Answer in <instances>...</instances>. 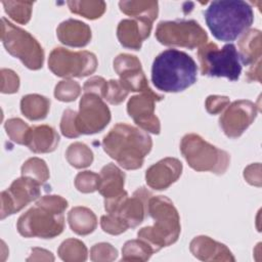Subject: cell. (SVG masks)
I'll list each match as a JSON object with an SVG mask.
<instances>
[{
  "mask_svg": "<svg viewBox=\"0 0 262 262\" xmlns=\"http://www.w3.org/2000/svg\"><path fill=\"white\" fill-rule=\"evenodd\" d=\"M103 150L126 170L142 167L152 147L151 137L134 126L118 123L102 139Z\"/></svg>",
  "mask_w": 262,
  "mask_h": 262,
  "instance_id": "cell-1",
  "label": "cell"
},
{
  "mask_svg": "<svg viewBox=\"0 0 262 262\" xmlns=\"http://www.w3.org/2000/svg\"><path fill=\"white\" fill-rule=\"evenodd\" d=\"M69 204L60 195L42 196L36 205L20 215L16 228L25 237L53 238L64 229L63 212Z\"/></svg>",
  "mask_w": 262,
  "mask_h": 262,
  "instance_id": "cell-2",
  "label": "cell"
},
{
  "mask_svg": "<svg viewBox=\"0 0 262 262\" xmlns=\"http://www.w3.org/2000/svg\"><path fill=\"white\" fill-rule=\"evenodd\" d=\"M212 35L219 41H234L254 21L252 6L243 0H216L204 12Z\"/></svg>",
  "mask_w": 262,
  "mask_h": 262,
  "instance_id": "cell-3",
  "label": "cell"
},
{
  "mask_svg": "<svg viewBox=\"0 0 262 262\" xmlns=\"http://www.w3.org/2000/svg\"><path fill=\"white\" fill-rule=\"evenodd\" d=\"M196 63L183 51L167 49L154 59L151 82L163 92L184 91L196 82Z\"/></svg>",
  "mask_w": 262,
  "mask_h": 262,
  "instance_id": "cell-4",
  "label": "cell"
},
{
  "mask_svg": "<svg viewBox=\"0 0 262 262\" xmlns=\"http://www.w3.org/2000/svg\"><path fill=\"white\" fill-rule=\"evenodd\" d=\"M147 212L154 219V225L139 229L137 236L145 241L155 253L176 243L181 225L178 211L172 201L164 195H151L147 203Z\"/></svg>",
  "mask_w": 262,
  "mask_h": 262,
  "instance_id": "cell-5",
  "label": "cell"
},
{
  "mask_svg": "<svg viewBox=\"0 0 262 262\" xmlns=\"http://www.w3.org/2000/svg\"><path fill=\"white\" fill-rule=\"evenodd\" d=\"M151 193L144 187L133 192L132 196L125 195L122 199L104 205L106 215L101 216L100 226L102 230L112 235L125 232L128 228L138 226L147 212V203Z\"/></svg>",
  "mask_w": 262,
  "mask_h": 262,
  "instance_id": "cell-6",
  "label": "cell"
},
{
  "mask_svg": "<svg viewBox=\"0 0 262 262\" xmlns=\"http://www.w3.org/2000/svg\"><path fill=\"white\" fill-rule=\"evenodd\" d=\"M180 151L189 167L199 172L209 171L222 175L229 167V154L210 144L195 133H188L182 137Z\"/></svg>",
  "mask_w": 262,
  "mask_h": 262,
  "instance_id": "cell-7",
  "label": "cell"
},
{
  "mask_svg": "<svg viewBox=\"0 0 262 262\" xmlns=\"http://www.w3.org/2000/svg\"><path fill=\"white\" fill-rule=\"evenodd\" d=\"M198 58L204 76L225 77L236 81L242 74L239 54L232 43L225 44L221 49L213 42L206 43L200 47Z\"/></svg>",
  "mask_w": 262,
  "mask_h": 262,
  "instance_id": "cell-8",
  "label": "cell"
},
{
  "mask_svg": "<svg viewBox=\"0 0 262 262\" xmlns=\"http://www.w3.org/2000/svg\"><path fill=\"white\" fill-rule=\"evenodd\" d=\"M1 40L6 51L18 58L28 69L37 71L43 67L44 50L40 43L27 31L1 18Z\"/></svg>",
  "mask_w": 262,
  "mask_h": 262,
  "instance_id": "cell-9",
  "label": "cell"
},
{
  "mask_svg": "<svg viewBox=\"0 0 262 262\" xmlns=\"http://www.w3.org/2000/svg\"><path fill=\"white\" fill-rule=\"evenodd\" d=\"M98 66L94 53L86 50L71 51L55 47L49 54L48 68L57 77L83 78L93 74Z\"/></svg>",
  "mask_w": 262,
  "mask_h": 262,
  "instance_id": "cell-10",
  "label": "cell"
},
{
  "mask_svg": "<svg viewBox=\"0 0 262 262\" xmlns=\"http://www.w3.org/2000/svg\"><path fill=\"white\" fill-rule=\"evenodd\" d=\"M156 38L165 46H179L188 49L201 47L208 41L206 31L193 19L161 21L156 29Z\"/></svg>",
  "mask_w": 262,
  "mask_h": 262,
  "instance_id": "cell-11",
  "label": "cell"
},
{
  "mask_svg": "<svg viewBox=\"0 0 262 262\" xmlns=\"http://www.w3.org/2000/svg\"><path fill=\"white\" fill-rule=\"evenodd\" d=\"M111 111L102 98L94 93H84L75 116V126L79 135L102 131L111 121Z\"/></svg>",
  "mask_w": 262,
  "mask_h": 262,
  "instance_id": "cell-12",
  "label": "cell"
},
{
  "mask_svg": "<svg viewBox=\"0 0 262 262\" xmlns=\"http://www.w3.org/2000/svg\"><path fill=\"white\" fill-rule=\"evenodd\" d=\"M40 185L41 184L36 180L27 176L15 179L11 185L0 194L1 219L19 212L31 202L40 198Z\"/></svg>",
  "mask_w": 262,
  "mask_h": 262,
  "instance_id": "cell-13",
  "label": "cell"
},
{
  "mask_svg": "<svg viewBox=\"0 0 262 262\" xmlns=\"http://www.w3.org/2000/svg\"><path fill=\"white\" fill-rule=\"evenodd\" d=\"M163 98V95L157 94L151 89L133 95L127 103L128 115L144 131L158 135L161 132V124L155 114V108L156 102L161 101Z\"/></svg>",
  "mask_w": 262,
  "mask_h": 262,
  "instance_id": "cell-14",
  "label": "cell"
},
{
  "mask_svg": "<svg viewBox=\"0 0 262 262\" xmlns=\"http://www.w3.org/2000/svg\"><path fill=\"white\" fill-rule=\"evenodd\" d=\"M258 114L257 105L248 99L235 100L227 105L219 118V125L227 137H239L254 122Z\"/></svg>",
  "mask_w": 262,
  "mask_h": 262,
  "instance_id": "cell-15",
  "label": "cell"
},
{
  "mask_svg": "<svg viewBox=\"0 0 262 262\" xmlns=\"http://www.w3.org/2000/svg\"><path fill=\"white\" fill-rule=\"evenodd\" d=\"M114 70L120 77V82L129 92H144L150 90L147 79L142 71L137 56L121 53L114 59Z\"/></svg>",
  "mask_w": 262,
  "mask_h": 262,
  "instance_id": "cell-16",
  "label": "cell"
},
{
  "mask_svg": "<svg viewBox=\"0 0 262 262\" xmlns=\"http://www.w3.org/2000/svg\"><path fill=\"white\" fill-rule=\"evenodd\" d=\"M238 48L241 61L249 67L247 81L261 83V32L256 29L248 30L239 39Z\"/></svg>",
  "mask_w": 262,
  "mask_h": 262,
  "instance_id": "cell-17",
  "label": "cell"
},
{
  "mask_svg": "<svg viewBox=\"0 0 262 262\" xmlns=\"http://www.w3.org/2000/svg\"><path fill=\"white\" fill-rule=\"evenodd\" d=\"M182 163L176 158H165L151 165L145 172L147 185L156 190L167 189L178 180L182 173Z\"/></svg>",
  "mask_w": 262,
  "mask_h": 262,
  "instance_id": "cell-18",
  "label": "cell"
},
{
  "mask_svg": "<svg viewBox=\"0 0 262 262\" xmlns=\"http://www.w3.org/2000/svg\"><path fill=\"white\" fill-rule=\"evenodd\" d=\"M152 23L143 18H127L119 23L117 37L120 44L128 49L140 50L142 43L150 35Z\"/></svg>",
  "mask_w": 262,
  "mask_h": 262,
  "instance_id": "cell-19",
  "label": "cell"
},
{
  "mask_svg": "<svg viewBox=\"0 0 262 262\" xmlns=\"http://www.w3.org/2000/svg\"><path fill=\"white\" fill-rule=\"evenodd\" d=\"M191 254L202 261H235L230 250L207 235L195 236L189 245Z\"/></svg>",
  "mask_w": 262,
  "mask_h": 262,
  "instance_id": "cell-20",
  "label": "cell"
},
{
  "mask_svg": "<svg viewBox=\"0 0 262 262\" xmlns=\"http://www.w3.org/2000/svg\"><path fill=\"white\" fill-rule=\"evenodd\" d=\"M98 191L104 198V203H111L128 194L124 190L125 173L115 164L110 163L102 167L99 173Z\"/></svg>",
  "mask_w": 262,
  "mask_h": 262,
  "instance_id": "cell-21",
  "label": "cell"
},
{
  "mask_svg": "<svg viewBox=\"0 0 262 262\" xmlns=\"http://www.w3.org/2000/svg\"><path fill=\"white\" fill-rule=\"evenodd\" d=\"M58 40L71 47H84L92 37L90 27L78 19L69 18L60 23L56 29Z\"/></svg>",
  "mask_w": 262,
  "mask_h": 262,
  "instance_id": "cell-22",
  "label": "cell"
},
{
  "mask_svg": "<svg viewBox=\"0 0 262 262\" xmlns=\"http://www.w3.org/2000/svg\"><path fill=\"white\" fill-rule=\"evenodd\" d=\"M59 143V135L48 125H38L30 128L26 144L35 154H46L55 150Z\"/></svg>",
  "mask_w": 262,
  "mask_h": 262,
  "instance_id": "cell-23",
  "label": "cell"
},
{
  "mask_svg": "<svg viewBox=\"0 0 262 262\" xmlns=\"http://www.w3.org/2000/svg\"><path fill=\"white\" fill-rule=\"evenodd\" d=\"M68 221L71 229L78 235H88L97 226L95 214L86 207H74L68 213Z\"/></svg>",
  "mask_w": 262,
  "mask_h": 262,
  "instance_id": "cell-24",
  "label": "cell"
},
{
  "mask_svg": "<svg viewBox=\"0 0 262 262\" xmlns=\"http://www.w3.org/2000/svg\"><path fill=\"white\" fill-rule=\"evenodd\" d=\"M120 10L134 18L148 19L151 23L158 17L159 14V3L158 1H142V0H131V1H120Z\"/></svg>",
  "mask_w": 262,
  "mask_h": 262,
  "instance_id": "cell-25",
  "label": "cell"
},
{
  "mask_svg": "<svg viewBox=\"0 0 262 262\" xmlns=\"http://www.w3.org/2000/svg\"><path fill=\"white\" fill-rule=\"evenodd\" d=\"M50 108V99L40 94H27L21 97L20 111L31 120L38 121L46 118Z\"/></svg>",
  "mask_w": 262,
  "mask_h": 262,
  "instance_id": "cell-26",
  "label": "cell"
},
{
  "mask_svg": "<svg viewBox=\"0 0 262 262\" xmlns=\"http://www.w3.org/2000/svg\"><path fill=\"white\" fill-rule=\"evenodd\" d=\"M155 253L154 249L143 239H131L122 248L123 261H147Z\"/></svg>",
  "mask_w": 262,
  "mask_h": 262,
  "instance_id": "cell-27",
  "label": "cell"
},
{
  "mask_svg": "<svg viewBox=\"0 0 262 262\" xmlns=\"http://www.w3.org/2000/svg\"><path fill=\"white\" fill-rule=\"evenodd\" d=\"M57 254L66 262H83L87 259L88 251L85 244L80 239L68 238L60 244Z\"/></svg>",
  "mask_w": 262,
  "mask_h": 262,
  "instance_id": "cell-28",
  "label": "cell"
},
{
  "mask_svg": "<svg viewBox=\"0 0 262 262\" xmlns=\"http://www.w3.org/2000/svg\"><path fill=\"white\" fill-rule=\"evenodd\" d=\"M67 161L76 169L89 167L93 162L92 150L83 142H74L69 145L66 151Z\"/></svg>",
  "mask_w": 262,
  "mask_h": 262,
  "instance_id": "cell-29",
  "label": "cell"
},
{
  "mask_svg": "<svg viewBox=\"0 0 262 262\" xmlns=\"http://www.w3.org/2000/svg\"><path fill=\"white\" fill-rule=\"evenodd\" d=\"M68 6L73 13L84 16L88 19H96L102 16L106 9V4L104 1H68Z\"/></svg>",
  "mask_w": 262,
  "mask_h": 262,
  "instance_id": "cell-30",
  "label": "cell"
},
{
  "mask_svg": "<svg viewBox=\"0 0 262 262\" xmlns=\"http://www.w3.org/2000/svg\"><path fill=\"white\" fill-rule=\"evenodd\" d=\"M8 16L20 25H26L31 19L34 2L29 1H2Z\"/></svg>",
  "mask_w": 262,
  "mask_h": 262,
  "instance_id": "cell-31",
  "label": "cell"
},
{
  "mask_svg": "<svg viewBox=\"0 0 262 262\" xmlns=\"http://www.w3.org/2000/svg\"><path fill=\"white\" fill-rule=\"evenodd\" d=\"M21 176L30 177L38 183H45L50 174L45 161L39 158H30L21 166Z\"/></svg>",
  "mask_w": 262,
  "mask_h": 262,
  "instance_id": "cell-32",
  "label": "cell"
},
{
  "mask_svg": "<svg viewBox=\"0 0 262 262\" xmlns=\"http://www.w3.org/2000/svg\"><path fill=\"white\" fill-rule=\"evenodd\" d=\"M81 93V86L74 80H62L58 82L54 89V96L62 102H71L78 98Z\"/></svg>",
  "mask_w": 262,
  "mask_h": 262,
  "instance_id": "cell-33",
  "label": "cell"
},
{
  "mask_svg": "<svg viewBox=\"0 0 262 262\" xmlns=\"http://www.w3.org/2000/svg\"><path fill=\"white\" fill-rule=\"evenodd\" d=\"M4 128L6 130L8 137L12 141L18 144H26V138L31 127L27 123H25L21 119L19 118L8 119L4 124Z\"/></svg>",
  "mask_w": 262,
  "mask_h": 262,
  "instance_id": "cell-34",
  "label": "cell"
},
{
  "mask_svg": "<svg viewBox=\"0 0 262 262\" xmlns=\"http://www.w3.org/2000/svg\"><path fill=\"white\" fill-rule=\"evenodd\" d=\"M99 179V174L92 171H82L79 172L75 177V186L83 193L94 192L98 189Z\"/></svg>",
  "mask_w": 262,
  "mask_h": 262,
  "instance_id": "cell-35",
  "label": "cell"
},
{
  "mask_svg": "<svg viewBox=\"0 0 262 262\" xmlns=\"http://www.w3.org/2000/svg\"><path fill=\"white\" fill-rule=\"evenodd\" d=\"M129 91L120 82V80H110L107 81V90L104 99L111 104H120L128 96Z\"/></svg>",
  "mask_w": 262,
  "mask_h": 262,
  "instance_id": "cell-36",
  "label": "cell"
},
{
  "mask_svg": "<svg viewBox=\"0 0 262 262\" xmlns=\"http://www.w3.org/2000/svg\"><path fill=\"white\" fill-rule=\"evenodd\" d=\"M118 257V251L108 243H99L92 246L90 259L94 262L114 261Z\"/></svg>",
  "mask_w": 262,
  "mask_h": 262,
  "instance_id": "cell-37",
  "label": "cell"
},
{
  "mask_svg": "<svg viewBox=\"0 0 262 262\" xmlns=\"http://www.w3.org/2000/svg\"><path fill=\"white\" fill-rule=\"evenodd\" d=\"M1 92L12 94L18 91L19 78L15 72L9 69H2L1 72Z\"/></svg>",
  "mask_w": 262,
  "mask_h": 262,
  "instance_id": "cell-38",
  "label": "cell"
},
{
  "mask_svg": "<svg viewBox=\"0 0 262 262\" xmlns=\"http://www.w3.org/2000/svg\"><path fill=\"white\" fill-rule=\"evenodd\" d=\"M75 116H76L75 111H73L71 108H67L63 112L61 120H60L61 134L68 138H76V137L80 136L76 130Z\"/></svg>",
  "mask_w": 262,
  "mask_h": 262,
  "instance_id": "cell-39",
  "label": "cell"
},
{
  "mask_svg": "<svg viewBox=\"0 0 262 262\" xmlns=\"http://www.w3.org/2000/svg\"><path fill=\"white\" fill-rule=\"evenodd\" d=\"M83 90L84 93H94L104 98L107 90V82L102 77L94 76L84 83Z\"/></svg>",
  "mask_w": 262,
  "mask_h": 262,
  "instance_id": "cell-40",
  "label": "cell"
},
{
  "mask_svg": "<svg viewBox=\"0 0 262 262\" xmlns=\"http://www.w3.org/2000/svg\"><path fill=\"white\" fill-rule=\"evenodd\" d=\"M230 103L227 96L221 95H209L206 99L205 106L209 114L217 115L220 114Z\"/></svg>",
  "mask_w": 262,
  "mask_h": 262,
  "instance_id": "cell-41",
  "label": "cell"
},
{
  "mask_svg": "<svg viewBox=\"0 0 262 262\" xmlns=\"http://www.w3.org/2000/svg\"><path fill=\"white\" fill-rule=\"evenodd\" d=\"M244 177L246 181L252 185L258 187L261 186V165L260 163L251 164L244 171Z\"/></svg>",
  "mask_w": 262,
  "mask_h": 262,
  "instance_id": "cell-42",
  "label": "cell"
},
{
  "mask_svg": "<svg viewBox=\"0 0 262 262\" xmlns=\"http://www.w3.org/2000/svg\"><path fill=\"white\" fill-rule=\"evenodd\" d=\"M32 260H49V261H53L54 257L52 256V253L49 251H46L44 249H40V248H34L32 249L31 252V256L27 259V261H32Z\"/></svg>",
  "mask_w": 262,
  "mask_h": 262,
  "instance_id": "cell-43",
  "label": "cell"
}]
</instances>
